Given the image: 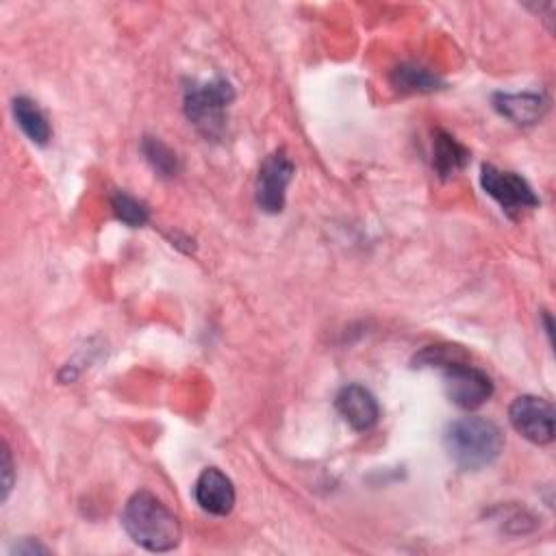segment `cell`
Wrapping results in <instances>:
<instances>
[{
    "instance_id": "1",
    "label": "cell",
    "mask_w": 556,
    "mask_h": 556,
    "mask_svg": "<svg viewBox=\"0 0 556 556\" xmlns=\"http://www.w3.org/2000/svg\"><path fill=\"white\" fill-rule=\"evenodd\" d=\"M122 526L126 534L150 552H169L180 543L178 517L150 491H137L128 497Z\"/></svg>"
},
{
    "instance_id": "2",
    "label": "cell",
    "mask_w": 556,
    "mask_h": 556,
    "mask_svg": "<svg viewBox=\"0 0 556 556\" xmlns=\"http://www.w3.org/2000/svg\"><path fill=\"white\" fill-rule=\"evenodd\" d=\"M445 450L456 467L478 471L489 467L504 450V434L486 417H460L445 430Z\"/></svg>"
},
{
    "instance_id": "3",
    "label": "cell",
    "mask_w": 556,
    "mask_h": 556,
    "mask_svg": "<svg viewBox=\"0 0 556 556\" xmlns=\"http://www.w3.org/2000/svg\"><path fill=\"white\" fill-rule=\"evenodd\" d=\"M232 100L235 91L224 78L191 83L185 89V115L206 139L215 141L226 132L228 106Z\"/></svg>"
},
{
    "instance_id": "4",
    "label": "cell",
    "mask_w": 556,
    "mask_h": 556,
    "mask_svg": "<svg viewBox=\"0 0 556 556\" xmlns=\"http://www.w3.org/2000/svg\"><path fill=\"white\" fill-rule=\"evenodd\" d=\"M441 369L445 380V393L456 406L473 410L493 395L491 378L476 365H469L465 361V354L447 361L445 365H441Z\"/></svg>"
},
{
    "instance_id": "5",
    "label": "cell",
    "mask_w": 556,
    "mask_h": 556,
    "mask_svg": "<svg viewBox=\"0 0 556 556\" xmlns=\"http://www.w3.org/2000/svg\"><path fill=\"white\" fill-rule=\"evenodd\" d=\"M480 185L484 193L491 195L510 217L539 206V195L534 193L530 182L515 172H506L491 163H484L480 167Z\"/></svg>"
},
{
    "instance_id": "6",
    "label": "cell",
    "mask_w": 556,
    "mask_h": 556,
    "mask_svg": "<svg viewBox=\"0 0 556 556\" xmlns=\"http://www.w3.org/2000/svg\"><path fill=\"white\" fill-rule=\"evenodd\" d=\"M513 428L530 443L545 445L554 439V406L539 395H519L508 408Z\"/></svg>"
},
{
    "instance_id": "7",
    "label": "cell",
    "mask_w": 556,
    "mask_h": 556,
    "mask_svg": "<svg viewBox=\"0 0 556 556\" xmlns=\"http://www.w3.org/2000/svg\"><path fill=\"white\" fill-rule=\"evenodd\" d=\"M295 165L285 154V150H276L258 167L256 176V204L265 213H280L285 208L287 187L293 178Z\"/></svg>"
},
{
    "instance_id": "8",
    "label": "cell",
    "mask_w": 556,
    "mask_h": 556,
    "mask_svg": "<svg viewBox=\"0 0 556 556\" xmlns=\"http://www.w3.org/2000/svg\"><path fill=\"white\" fill-rule=\"evenodd\" d=\"M334 406L339 410V415L343 417V421L354 428L356 432H365L371 430L378 419H380V406L376 395L363 387V384H345L337 397H334Z\"/></svg>"
},
{
    "instance_id": "9",
    "label": "cell",
    "mask_w": 556,
    "mask_h": 556,
    "mask_svg": "<svg viewBox=\"0 0 556 556\" xmlns=\"http://www.w3.org/2000/svg\"><path fill=\"white\" fill-rule=\"evenodd\" d=\"M193 497L202 510L224 517L235 506L232 480L217 467H206L195 480Z\"/></svg>"
},
{
    "instance_id": "10",
    "label": "cell",
    "mask_w": 556,
    "mask_h": 556,
    "mask_svg": "<svg viewBox=\"0 0 556 556\" xmlns=\"http://www.w3.org/2000/svg\"><path fill=\"white\" fill-rule=\"evenodd\" d=\"M493 106L502 117L510 119L513 124L530 126L545 115L549 100L543 93H534V91H523V93L500 91L493 96Z\"/></svg>"
},
{
    "instance_id": "11",
    "label": "cell",
    "mask_w": 556,
    "mask_h": 556,
    "mask_svg": "<svg viewBox=\"0 0 556 556\" xmlns=\"http://www.w3.org/2000/svg\"><path fill=\"white\" fill-rule=\"evenodd\" d=\"M469 163V150L445 130H437L432 139V167L441 178H452Z\"/></svg>"
},
{
    "instance_id": "12",
    "label": "cell",
    "mask_w": 556,
    "mask_h": 556,
    "mask_svg": "<svg viewBox=\"0 0 556 556\" xmlns=\"http://www.w3.org/2000/svg\"><path fill=\"white\" fill-rule=\"evenodd\" d=\"M13 117L22 132L37 146H46L52 137L50 122L46 113L39 109V104L26 96H17L13 100Z\"/></svg>"
},
{
    "instance_id": "13",
    "label": "cell",
    "mask_w": 556,
    "mask_h": 556,
    "mask_svg": "<svg viewBox=\"0 0 556 556\" xmlns=\"http://www.w3.org/2000/svg\"><path fill=\"white\" fill-rule=\"evenodd\" d=\"M391 83L402 93H430V91L441 89V85H443L439 76H434L426 67L413 65V63L397 65L391 74Z\"/></svg>"
},
{
    "instance_id": "14",
    "label": "cell",
    "mask_w": 556,
    "mask_h": 556,
    "mask_svg": "<svg viewBox=\"0 0 556 556\" xmlns=\"http://www.w3.org/2000/svg\"><path fill=\"white\" fill-rule=\"evenodd\" d=\"M141 152L150 167L163 176V178H174L180 172V161L174 150H169L159 137H143L141 141Z\"/></svg>"
},
{
    "instance_id": "15",
    "label": "cell",
    "mask_w": 556,
    "mask_h": 556,
    "mask_svg": "<svg viewBox=\"0 0 556 556\" xmlns=\"http://www.w3.org/2000/svg\"><path fill=\"white\" fill-rule=\"evenodd\" d=\"M111 208H113L115 217L119 222H124L126 226H130V228L143 226L148 222V217H150L148 206L141 200H137L135 195L126 193V191H115L111 195Z\"/></svg>"
},
{
    "instance_id": "16",
    "label": "cell",
    "mask_w": 556,
    "mask_h": 556,
    "mask_svg": "<svg viewBox=\"0 0 556 556\" xmlns=\"http://www.w3.org/2000/svg\"><path fill=\"white\" fill-rule=\"evenodd\" d=\"M11 486H13V460H11V450L4 443V447H2V500L9 497Z\"/></svg>"
},
{
    "instance_id": "17",
    "label": "cell",
    "mask_w": 556,
    "mask_h": 556,
    "mask_svg": "<svg viewBox=\"0 0 556 556\" xmlns=\"http://www.w3.org/2000/svg\"><path fill=\"white\" fill-rule=\"evenodd\" d=\"M13 552H15V554H28V556H30V554H48L50 549H48L46 545L33 541V539H22L20 543L13 545Z\"/></svg>"
}]
</instances>
